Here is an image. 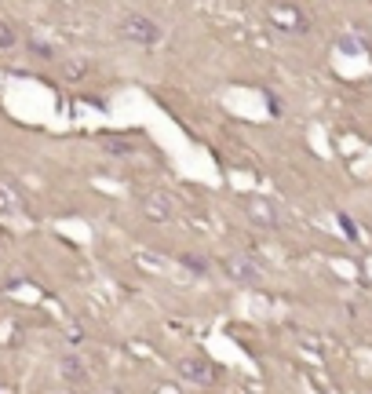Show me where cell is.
I'll return each mask as SVG.
<instances>
[{"label":"cell","instance_id":"obj_1","mask_svg":"<svg viewBox=\"0 0 372 394\" xmlns=\"http://www.w3.org/2000/svg\"><path fill=\"white\" fill-rule=\"evenodd\" d=\"M117 33L128 40V44H139V48H150V44L161 40V26L146 15H124L117 22Z\"/></svg>","mask_w":372,"mask_h":394},{"label":"cell","instance_id":"obj_2","mask_svg":"<svg viewBox=\"0 0 372 394\" xmlns=\"http://www.w3.org/2000/svg\"><path fill=\"white\" fill-rule=\"evenodd\" d=\"M245 212H248L252 227H263V230H277L281 227V208L274 201H267V197H252V201H245Z\"/></svg>","mask_w":372,"mask_h":394},{"label":"cell","instance_id":"obj_3","mask_svg":"<svg viewBox=\"0 0 372 394\" xmlns=\"http://www.w3.org/2000/svg\"><path fill=\"white\" fill-rule=\"evenodd\" d=\"M227 274H230V281H237V285H256L259 281V263L252 259V256H230L227 259Z\"/></svg>","mask_w":372,"mask_h":394},{"label":"cell","instance_id":"obj_4","mask_svg":"<svg viewBox=\"0 0 372 394\" xmlns=\"http://www.w3.org/2000/svg\"><path fill=\"white\" fill-rule=\"evenodd\" d=\"M143 212L153 219V223H164V219H172V193H164V190H153V193H146Z\"/></svg>","mask_w":372,"mask_h":394},{"label":"cell","instance_id":"obj_5","mask_svg":"<svg viewBox=\"0 0 372 394\" xmlns=\"http://www.w3.org/2000/svg\"><path fill=\"white\" fill-rule=\"evenodd\" d=\"M179 376L190 380V383H212L215 372H212V365L201 362V358H186V362H179Z\"/></svg>","mask_w":372,"mask_h":394},{"label":"cell","instance_id":"obj_6","mask_svg":"<svg viewBox=\"0 0 372 394\" xmlns=\"http://www.w3.org/2000/svg\"><path fill=\"white\" fill-rule=\"evenodd\" d=\"M270 15H274V22H277V26H284V30H303V26H306V22H303V15H299L296 8H274Z\"/></svg>","mask_w":372,"mask_h":394},{"label":"cell","instance_id":"obj_7","mask_svg":"<svg viewBox=\"0 0 372 394\" xmlns=\"http://www.w3.org/2000/svg\"><path fill=\"white\" fill-rule=\"evenodd\" d=\"M62 376H66V380H84L80 362H77V358H66V362H62Z\"/></svg>","mask_w":372,"mask_h":394},{"label":"cell","instance_id":"obj_8","mask_svg":"<svg viewBox=\"0 0 372 394\" xmlns=\"http://www.w3.org/2000/svg\"><path fill=\"white\" fill-rule=\"evenodd\" d=\"M18 33L11 30V22H0V48H15Z\"/></svg>","mask_w":372,"mask_h":394},{"label":"cell","instance_id":"obj_9","mask_svg":"<svg viewBox=\"0 0 372 394\" xmlns=\"http://www.w3.org/2000/svg\"><path fill=\"white\" fill-rule=\"evenodd\" d=\"M18 208V197H8V190H0V212H11Z\"/></svg>","mask_w":372,"mask_h":394}]
</instances>
